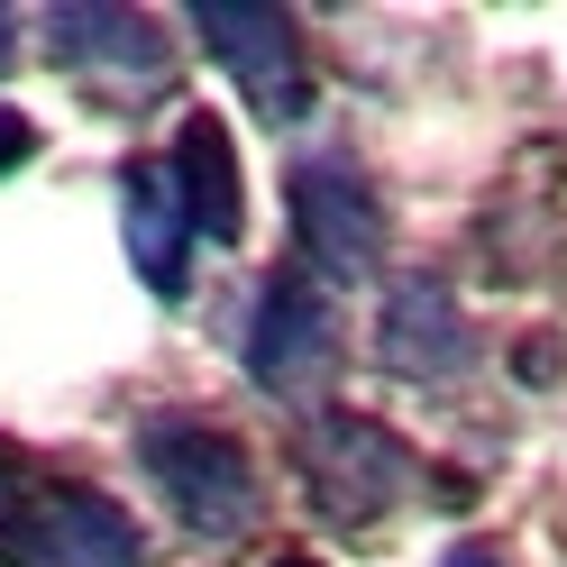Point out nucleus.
<instances>
[{"instance_id": "obj_13", "label": "nucleus", "mask_w": 567, "mask_h": 567, "mask_svg": "<svg viewBox=\"0 0 567 567\" xmlns=\"http://www.w3.org/2000/svg\"><path fill=\"white\" fill-rule=\"evenodd\" d=\"M440 567H504V549H494V540H449Z\"/></svg>"}, {"instance_id": "obj_1", "label": "nucleus", "mask_w": 567, "mask_h": 567, "mask_svg": "<svg viewBox=\"0 0 567 567\" xmlns=\"http://www.w3.org/2000/svg\"><path fill=\"white\" fill-rule=\"evenodd\" d=\"M137 467L147 485L174 504V522L193 530V540H247L266 513V485H257V457H247L220 421H137Z\"/></svg>"}, {"instance_id": "obj_11", "label": "nucleus", "mask_w": 567, "mask_h": 567, "mask_svg": "<svg viewBox=\"0 0 567 567\" xmlns=\"http://www.w3.org/2000/svg\"><path fill=\"white\" fill-rule=\"evenodd\" d=\"M28 494H38V467H28V457H19L10 440H0V530L19 522V504H28Z\"/></svg>"}, {"instance_id": "obj_7", "label": "nucleus", "mask_w": 567, "mask_h": 567, "mask_svg": "<svg viewBox=\"0 0 567 567\" xmlns=\"http://www.w3.org/2000/svg\"><path fill=\"white\" fill-rule=\"evenodd\" d=\"M302 476H311V504H321V522H375V513H394L403 504V485H412V449L384 431V421L367 412H330V421H311V440H302Z\"/></svg>"}, {"instance_id": "obj_15", "label": "nucleus", "mask_w": 567, "mask_h": 567, "mask_svg": "<svg viewBox=\"0 0 567 567\" xmlns=\"http://www.w3.org/2000/svg\"><path fill=\"white\" fill-rule=\"evenodd\" d=\"M284 567H311V558H284Z\"/></svg>"}, {"instance_id": "obj_8", "label": "nucleus", "mask_w": 567, "mask_h": 567, "mask_svg": "<svg viewBox=\"0 0 567 567\" xmlns=\"http://www.w3.org/2000/svg\"><path fill=\"white\" fill-rule=\"evenodd\" d=\"M476 358V330L467 311H457V293L440 275H394L384 284V311H375V367L394 384H449L467 375Z\"/></svg>"}, {"instance_id": "obj_14", "label": "nucleus", "mask_w": 567, "mask_h": 567, "mask_svg": "<svg viewBox=\"0 0 567 567\" xmlns=\"http://www.w3.org/2000/svg\"><path fill=\"white\" fill-rule=\"evenodd\" d=\"M19 64V10H0V74Z\"/></svg>"}, {"instance_id": "obj_6", "label": "nucleus", "mask_w": 567, "mask_h": 567, "mask_svg": "<svg viewBox=\"0 0 567 567\" xmlns=\"http://www.w3.org/2000/svg\"><path fill=\"white\" fill-rule=\"evenodd\" d=\"M10 567H147V530H137L111 494L92 485H47L19 504V522L0 530Z\"/></svg>"}, {"instance_id": "obj_12", "label": "nucleus", "mask_w": 567, "mask_h": 567, "mask_svg": "<svg viewBox=\"0 0 567 567\" xmlns=\"http://www.w3.org/2000/svg\"><path fill=\"white\" fill-rule=\"evenodd\" d=\"M28 156H38V128H28V120L10 111V101H0V174H19Z\"/></svg>"}, {"instance_id": "obj_5", "label": "nucleus", "mask_w": 567, "mask_h": 567, "mask_svg": "<svg viewBox=\"0 0 567 567\" xmlns=\"http://www.w3.org/2000/svg\"><path fill=\"white\" fill-rule=\"evenodd\" d=\"M47 55L64 74H83L92 92H120V101H156L174 83V47L147 10H128V0H55L38 19Z\"/></svg>"}, {"instance_id": "obj_10", "label": "nucleus", "mask_w": 567, "mask_h": 567, "mask_svg": "<svg viewBox=\"0 0 567 567\" xmlns=\"http://www.w3.org/2000/svg\"><path fill=\"white\" fill-rule=\"evenodd\" d=\"M120 238H128V266L137 284H147L156 302H184L193 293V220H184V202H174L165 184V165H120Z\"/></svg>"}, {"instance_id": "obj_9", "label": "nucleus", "mask_w": 567, "mask_h": 567, "mask_svg": "<svg viewBox=\"0 0 567 567\" xmlns=\"http://www.w3.org/2000/svg\"><path fill=\"white\" fill-rule=\"evenodd\" d=\"M165 184L184 202V220L202 247H238L247 238V184H238V147L210 111L174 120V147H165Z\"/></svg>"}, {"instance_id": "obj_2", "label": "nucleus", "mask_w": 567, "mask_h": 567, "mask_svg": "<svg viewBox=\"0 0 567 567\" xmlns=\"http://www.w3.org/2000/svg\"><path fill=\"white\" fill-rule=\"evenodd\" d=\"M284 210H293L302 257L321 266L330 284H367L384 266V193L367 184L358 156H339V147L293 156L284 165Z\"/></svg>"}, {"instance_id": "obj_3", "label": "nucleus", "mask_w": 567, "mask_h": 567, "mask_svg": "<svg viewBox=\"0 0 567 567\" xmlns=\"http://www.w3.org/2000/svg\"><path fill=\"white\" fill-rule=\"evenodd\" d=\"M193 38L220 55V74L238 83V101L257 111L266 128H293L311 111V64H302V38L275 0H193Z\"/></svg>"}, {"instance_id": "obj_4", "label": "nucleus", "mask_w": 567, "mask_h": 567, "mask_svg": "<svg viewBox=\"0 0 567 567\" xmlns=\"http://www.w3.org/2000/svg\"><path fill=\"white\" fill-rule=\"evenodd\" d=\"M238 367L266 403H311L339 367V311L311 275H266L257 311L238 330Z\"/></svg>"}]
</instances>
